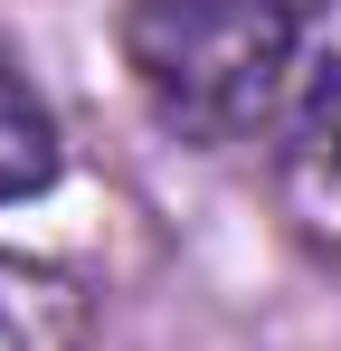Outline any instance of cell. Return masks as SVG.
Listing matches in <instances>:
<instances>
[{"instance_id":"cell-2","label":"cell","mask_w":341,"mask_h":351,"mask_svg":"<svg viewBox=\"0 0 341 351\" xmlns=\"http://www.w3.org/2000/svg\"><path fill=\"white\" fill-rule=\"evenodd\" d=\"M57 162H66V143H57L48 95L29 86V66L0 48V209H10V199H38L57 180Z\"/></svg>"},{"instance_id":"cell-3","label":"cell","mask_w":341,"mask_h":351,"mask_svg":"<svg viewBox=\"0 0 341 351\" xmlns=\"http://www.w3.org/2000/svg\"><path fill=\"white\" fill-rule=\"evenodd\" d=\"M0 351H86V304L66 276L0 247Z\"/></svg>"},{"instance_id":"cell-4","label":"cell","mask_w":341,"mask_h":351,"mask_svg":"<svg viewBox=\"0 0 341 351\" xmlns=\"http://www.w3.org/2000/svg\"><path fill=\"white\" fill-rule=\"evenodd\" d=\"M294 162L341 171V19L323 38V58H313V76H303V95H294Z\"/></svg>"},{"instance_id":"cell-1","label":"cell","mask_w":341,"mask_h":351,"mask_svg":"<svg viewBox=\"0 0 341 351\" xmlns=\"http://www.w3.org/2000/svg\"><path fill=\"white\" fill-rule=\"evenodd\" d=\"M323 0H133L123 66L180 143H237L284 95Z\"/></svg>"}]
</instances>
